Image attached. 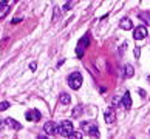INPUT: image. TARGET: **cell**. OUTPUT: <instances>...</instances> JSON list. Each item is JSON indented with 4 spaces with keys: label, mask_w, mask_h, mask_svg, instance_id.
<instances>
[{
    "label": "cell",
    "mask_w": 150,
    "mask_h": 139,
    "mask_svg": "<svg viewBox=\"0 0 150 139\" xmlns=\"http://www.w3.org/2000/svg\"><path fill=\"white\" fill-rule=\"evenodd\" d=\"M138 91H139V94H141L142 98H146V91H144V90H138Z\"/></svg>",
    "instance_id": "cell-23"
},
{
    "label": "cell",
    "mask_w": 150,
    "mask_h": 139,
    "mask_svg": "<svg viewBox=\"0 0 150 139\" xmlns=\"http://www.w3.org/2000/svg\"><path fill=\"white\" fill-rule=\"evenodd\" d=\"M74 130H73V124L70 121H62L61 124H59L56 127V133L59 136L62 138H70V135H71Z\"/></svg>",
    "instance_id": "cell-1"
},
{
    "label": "cell",
    "mask_w": 150,
    "mask_h": 139,
    "mask_svg": "<svg viewBox=\"0 0 150 139\" xmlns=\"http://www.w3.org/2000/svg\"><path fill=\"white\" fill-rule=\"evenodd\" d=\"M135 56H136V57L141 56V48H135Z\"/></svg>",
    "instance_id": "cell-21"
},
{
    "label": "cell",
    "mask_w": 150,
    "mask_h": 139,
    "mask_svg": "<svg viewBox=\"0 0 150 139\" xmlns=\"http://www.w3.org/2000/svg\"><path fill=\"white\" fill-rule=\"evenodd\" d=\"M8 0H0V6H3V5H6Z\"/></svg>",
    "instance_id": "cell-25"
},
{
    "label": "cell",
    "mask_w": 150,
    "mask_h": 139,
    "mask_svg": "<svg viewBox=\"0 0 150 139\" xmlns=\"http://www.w3.org/2000/svg\"><path fill=\"white\" fill-rule=\"evenodd\" d=\"M121 105L124 107L125 110H130V107H132V98H130V93L125 91L124 96H122V99H121Z\"/></svg>",
    "instance_id": "cell-7"
},
{
    "label": "cell",
    "mask_w": 150,
    "mask_h": 139,
    "mask_svg": "<svg viewBox=\"0 0 150 139\" xmlns=\"http://www.w3.org/2000/svg\"><path fill=\"white\" fill-rule=\"evenodd\" d=\"M133 74H135V70H133V67L128 63V65H125V77H132Z\"/></svg>",
    "instance_id": "cell-13"
},
{
    "label": "cell",
    "mask_w": 150,
    "mask_h": 139,
    "mask_svg": "<svg viewBox=\"0 0 150 139\" xmlns=\"http://www.w3.org/2000/svg\"><path fill=\"white\" fill-rule=\"evenodd\" d=\"M6 125H9L11 128H14V130H20V128H22V125H20L17 121H14L13 117H6Z\"/></svg>",
    "instance_id": "cell-10"
},
{
    "label": "cell",
    "mask_w": 150,
    "mask_h": 139,
    "mask_svg": "<svg viewBox=\"0 0 150 139\" xmlns=\"http://www.w3.org/2000/svg\"><path fill=\"white\" fill-rule=\"evenodd\" d=\"M26 119H28L30 122H34V121H39L40 117H42V114H40V111H37L36 108H31V110H28L26 111Z\"/></svg>",
    "instance_id": "cell-6"
},
{
    "label": "cell",
    "mask_w": 150,
    "mask_h": 139,
    "mask_svg": "<svg viewBox=\"0 0 150 139\" xmlns=\"http://www.w3.org/2000/svg\"><path fill=\"white\" fill-rule=\"evenodd\" d=\"M59 100H61V104L68 105L70 102H71V98H70V94H68V93H62L61 96H59Z\"/></svg>",
    "instance_id": "cell-12"
},
{
    "label": "cell",
    "mask_w": 150,
    "mask_h": 139,
    "mask_svg": "<svg viewBox=\"0 0 150 139\" xmlns=\"http://www.w3.org/2000/svg\"><path fill=\"white\" fill-rule=\"evenodd\" d=\"M119 26L122 29H132L133 28V25H132V20L130 19H122L121 20V23H119Z\"/></svg>",
    "instance_id": "cell-11"
},
{
    "label": "cell",
    "mask_w": 150,
    "mask_h": 139,
    "mask_svg": "<svg viewBox=\"0 0 150 139\" xmlns=\"http://www.w3.org/2000/svg\"><path fill=\"white\" fill-rule=\"evenodd\" d=\"M59 14H61V8L54 6V14H53V20H57L59 19Z\"/></svg>",
    "instance_id": "cell-16"
},
{
    "label": "cell",
    "mask_w": 150,
    "mask_h": 139,
    "mask_svg": "<svg viewBox=\"0 0 150 139\" xmlns=\"http://www.w3.org/2000/svg\"><path fill=\"white\" fill-rule=\"evenodd\" d=\"M81 113H82V107H76V108L73 110V116H74V117H77Z\"/></svg>",
    "instance_id": "cell-18"
},
{
    "label": "cell",
    "mask_w": 150,
    "mask_h": 139,
    "mask_svg": "<svg viewBox=\"0 0 150 139\" xmlns=\"http://www.w3.org/2000/svg\"><path fill=\"white\" fill-rule=\"evenodd\" d=\"M9 108V102H0V111H5V110H8Z\"/></svg>",
    "instance_id": "cell-17"
},
{
    "label": "cell",
    "mask_w": 150,
    "mask_h": 139,
    "mask_svg": "<svg viewBox=\"0 0 150 139\" xmlns=\"http://www.w3.org/2000/svg\"><path fill=\"white\" fill-rule=\"evenodd\" d=\"M70 9V3H67V5H63V11H68Z\"/></svg>",
    "instance_id": "cell-24"
},
{
    "label": "cell",
    "mask_w": 150,
    "mask_h": 139,
    "mask_svg": "<svg viewBox=\"0 0 150 139\" xmlns=\"http://www.w3.org/2000/svg\"><path fill=\"white\" fill-rule=\"evenodd\" d=\"M44 131L46 133V135H54V133H56V125H54V122H46V124L44 125Z\"/></svg>",
    "instance_id": "cell-9"
},
{
    "label": "cell",
    "mask_w": 150,
    "mask_h": 139,
    "mask_svg": "<svg viewBox=\"0 0 150 139\" xmlns=\"http://www.w3.org/2000/svg\"><path fill=\"white\" fill-rule=\"evenodd\" d=\"M133 37H135V40H142L147 37V28L146 26H138L135 29V33H133Z\"/></svg>",
    "instance_id": "cell-5"
},
{
    "label": "cell",
    "mask_w": 150,
    "mask_h": 139,
    "mask_svg": "<svg viewBox=\"0 0 150 139\" xmlns=\"http://www.w3.org/2000/svg\"><path fill=\"white\" fill-rule=\"evenodd\" d=\"M81 127H82V130L87 133V135L93 136V138H98L99 136V130H98V127H96L94 124H90V122H82Z\"/></svg>",
    "instance_id": "cell-3"
},
{
    "label": "cell",
    "mask_w": 150,
    "mask_h": 139,
    "mask_svg": "<svg viewBox=\"0 0 150 139\" xmlns=\"http://www.w3.org/2000/svg\"><path fill=\"white\" fill-rule=\"evenodd\" d=\"M88 44H90V39H88V36H84L81 40H79V44H77V50H76V54H77V57L81 59L82 56H84V50L88 46Z\"/></svg>",
    "instance_id": "cell-4"
},
{
    "label": "cell",
    "mask_w": 150,
    "mask_h": 139,
    "mask_svg": "<svg viewBox=\"0 0 150 139\" xmlns=\"http://www.w3.org/2000/svg\"><path fill=\"white\" fill-rule=\"evenodd\" d=\"M104 119L107 124H113L115 119H116V114H115V111L111 110V108H107L105 110V114H104Z\"/></svg>",
    "instance_id": "cell-8"
},
{
    "label": "cell",
    "mask_w": 150,
    "mask_h": 139,
    "mask_svg": "<svg viewBox=\"0 0 150 139\" xmlns=\"http://www.w3.org/2000/svg\"><path fill=\"white\" fill-rule=\"evenodd\" d=\"M70 138H82V135H81V133H71Z\"/></svg>",
    "instance_id": "cell-20"
},
{
    "label": "cell",
    "mask_w": 150,
    "mask_h": 139,
    "mask_svg": "<svg viewBox=\"0 0 150 139\" xmlns=\"http://www.w3.org/2000/svg\"><path fill=\"white\" fill-rule=\"evenodd\" d=\"M139 19L150 25V13H139Z\"/></svg>",
    "instance_id": "cell-14"
},
{
    "label": "cell",
    "mask_w": 150,
    "mask_h": 139,
    "mask_svg": "<svg viewBox=\"0 0 150 139\" xmlns=\"http://www.w3.org/2000/svg\"><path fill=\"white\" fill-rule=\"evenodd\" d=\"M3 9H2V11H0V19H3L5 17V15H6L8 14V11H9V8H8V5H3V6H2Z\"/></svg>",
    "instance_id": "cell-15"
},
{
    "label": "cell",
    "mask_w": 150,
    "mask_h": 139,
    "mask_svg": "<svg viewBox=\"0 0 150 139\" xmlns=\"http://www.w3.org/2000/svg\"><path fill=\"white\" fill-rule=\"evenodd\" d=\"M20 20H22V19H20V17H15V19H13V23H19Z\"/></svg>",
    "instance_id": "cell-22"
},
{
    "label": "cell",
    "mask_w": 150,
    "mask_h": 139,
    "mask_svg": "<svg viewBox=\"0 0 150 139\" xmlns=\"http://www.w3.org/2000/svg\"><path fill=\"white\" fill-rule=\"evenodd\" d=\"M15 2H19V0H15Z\"/></svg>",
    "instance_id": "cell-26"
},
{
    "label": "cell",
    "mask_w": 150,
    "mask_h": 139,
    "mask_svg": "<svg viewBox=\"0 0 150 139\" xmlns=\"http://www.w3.org/2000/svg\"><path fill=\"white\" fill-rule=\"evenodd\" d=\"M30 68H31V71H36V68H37V62H31V63H30Z\"/></svg>",
    "instance_id": "cell-19"
},
{
    "label": "cell",
    "mask_w": 150,
    "mask_h": 139,
    "mask_svg": "<svg viewBox=\"0 0 150 139\" xmlns=\"http://www.w3.org/2000/svg\"><path fill=\"white\" fill-rule=\"evenodd\" d=\"M68 85H70V88H73V90H79V88H81V85H82L81 73L74 71V73L70 74V76H68Z\"/></svg>",
    "instance_id": "cell-2"
}]
</instances>
